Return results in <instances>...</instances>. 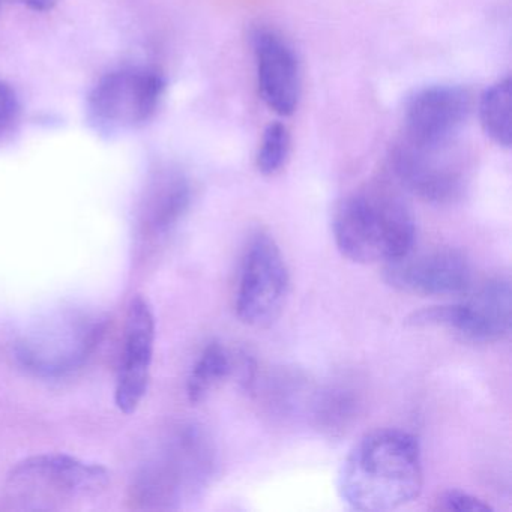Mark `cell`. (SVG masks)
<instances>
[{"instance_id": "obj_1", "label": "cell", "mask_w": 512, "mask_h": 512, "mask_svg": "<svg viewBox=\"0 0 512 512\" xmlns=\"http://www.w3.org/2000/svg\"><path fill=\"white\" fill-rule=\"evenodd\" d=\"M424 485L418 439L398 428L365 434L341 464L337 490L349 508L386 512L403 508Z\"/></svg>"}, {"instance_id": "obj_2", "label": "cell", "mask_w": 512, "mask_h": 512, "mask_svg": "<svg viewBox=\"0 0 512 512\" xmlns=\"http://www.w3.org/2000/svg\"><path fill=\"white\" fill-rule=\"evenodd\" d=\"M332 230L340 253L362 265H388L415 247L412 209L386 188H365L347 196L335 211Z\"/></svg>"}, {"instance_id": "obj_3", "label": "cell", "mask_w": 512, "mask_h": 512, "mask_svg": "<svg viewBox=\"0 0 512 512\" xmlns=\"http://www.w3.org/2000/svg\"><path fill=\"white\" fill-rule=\"evenodd\" d=\"M215 467L211 439L196 425H185L134 478L133 499L143 509L179 508L208 487Z\"/></svg>"}, {"instance_id": "obj_4", "label": "cell", "mask_w": 512, "mask_h": 512, "mask_svg": "<svg viewBox=\"0 0 512 512\" xmlns=\"http://www.w3.org/2000/svg\"><path fill=\"white\" fill-rule=\"evenodd\" d=\"M109 479L100 464L65 454L35 455L13 467L5 494L22 511H58L76 500L100 496Z\"/></svg>"}, {"instance_id": "obj_5", "label": "cell", "mask_w": 512, "mask_h": 512, "mask_svg": "<svg viewBox=\"0 0 512 512\" xmlns=\"http://www.w3.org/2000/svg\"><path fill=\"white\" fill-rule=\"evenodd\" d=\"M166 82L151 68H119L106 74L88 98V121L103 136L137 130L154 119Z\"/></svg>"}, {"instance_id": "obj_6", "label": "cell", "mask_w": 512, "mask_h": 512, "mask_svg": "<svg viewBox=\"0 0 512 512\" xmlns=\"http://www.w3.org/2000/svg\"><path fill=\"white\" fill-rule=\"evenodd\" d=\"M289 290V269L280 247L268 233L257 232L245 248L239 271V319L253 328H268L283 313Z\"/></svg>"}, {"instance_id": "obj_7", "label": "cell", "mask_w": 512, "mask_h": 512, "mask_svg": "<svg viewBox=\"0 0 512 512\" xmlns=\"http://www.w3.org/2000/svg\"><path fill=\"white\" fill-rule=\"evenodd\" d=\"M389 161L404 190L434 205L457 202L469 184V164L455 142L425 145L403 139Z\"/></svg>"}, {"instance_id": "obj_8", "label": "cell", "mask_w": 512, "mask_h": 512, "mask_svg": "<svg viewBox=\"0 0 512 512\" xmlns=\"http://www.w3.org/2000/svg\"><path fill=\"white\" fill-rule=\"evenodd\" d=\"M413 326H443L473 343H496L508 337L512 326L511 281L491 278L470 289L457 304L425 308L407 319Z\"/></svg>"}, {"instance_id": "obj_9", "label": "cell", "mask_w": 512, "mask_h": 512, "mask_svg": "<svg viewBox=\"0 0 512 512\" xmlns=\"http://www.w3.org/2000/svg\"><path fill=\"white\" fill-rule=\"evenodd\" d=\"M103 334L100 320L68 317L20 341L17 358L28 370L41 376H64L85 362Z\"/></svg>"}, {"instance_id": "obj_10", "label": "cell", "mask_w": 512, "mask_h": 512, "mask_svg": "<svg viewBox=\"0 0 512 512\" xmlns=\"http://www.w3.org/2000/svg\"><path fill=\"white\" fill-rule=\"evenodd\" d=\"M385 281L400 292L419 296H461L473 287L469 257L457 248L407 253L385 265Z\"/></svg>"}, {"instance_id": "obj_11", "label": "cell", "mask_w": 512, "mask_h": 512, "mask_svg": "<svg viewBox=\"0 0 512 512\" xmlns=\"http://www.w3.org/2000/svg\"><path fill=\"white\" fill-rule=\"evenodd\" d=\"M472 112V95L461 86L416 91L404 106V139L425 145L455 142Z\"/></svg>"}, {"instance_id": "obj_12", "label": "cell", "mask_w": 512, "mask_h": 512, "mask_svg": "<svg viewBox=\"0 0 512 512\" xmlns=\"http://www.w3.org/2000/svg\"><path fill=\"white\" fill-rule=\"evenodd\" d=\"M155 347V316L148 299L137 295L128 307L124 352L116 380L115 403L131 415L148 394Z\"/></svg>"}, {"instance_id": "obj_13", "label": "cell", "mask_w": 512, "mask_h": 512, "mask_svg": "<svg viewBox=\"0 0 512 512\" xmlns=\"http://www.w3.org/2000/svg\"><path fill=\"white\" fill-rule=\"evenodd\" d=\"M251 44L260 97L277 115H293L302 92L301 65L295 50L278 32L268 28H257L251 35Z\"/></svg>"}, {"instance_id": "obj_14", "label": "cell", "mask_w": 512, "mask_h": 512, "mask_svg": "<svg viewBox=\"0 0 512 512\" xmlns=\"http://www.w3.org/2000/svg\"><path fill=\"white\" fill-rule=\"evenodd\" d=\"M191 203V187L182 173L163 170L149 182L143 200V230L154 238L172 232L187 214Z\"/></svg>"}, {"instance_id": "obj_15", "label": "cell", "mask_w": 512, "mask_h": 512, "mask_svg": "<svg viewBox=\"0 0 512 512\" xmlns=\"http://www.w3.org/2000/svg\"><path fill=\"white\" fill-rule=\"evenodd\" d=\"M511 77L485 89L479 100V122L485 136L500 148L509 149L512 143Z\"/></svg>"}, {"instance_id": "obj_16", "label": "cell", "mask_w": 512, "mask_h": 512, "mask_svg": "<svg viewBox=\"0 0 512 512\" xmlns=\"http://www.w3.org/2000/svg\"><path fill=\"white\" fill-rule=\"evenodd\" d=\"M235 370L232 353L223 344L209 343L191 368L187 380L188 400L193 404L202 403L211 392L223 383Z\"/></svg>"}, {"instance_id": "obj_17", "label": "cell", "mask_w": 512, "mask_h": 512, "mask_svg": "<svg viewBox=\"0 0 512 512\" xmlns=\"http://www.w3.org/2000/svg\"><path fill=\"white\" fill-rule=\"evenodd\" d=\"M290 154V134L286 125L274 122L263 133L262 143L257 152V169L263 175L271 176L280 172Z\"/></svg>"}, {"instance_id": "obj_18", "label": "cell", "mask_w": 512, "mask_h": 512, "mask_svg": "<svg viewBox=\"0 0 512 512\" xmlns=\"http://www.w3.org/2000/svg\"><path fill=\"white\" fill-rule=\"evenodd\" d=\"M20 118V103L16 91L0 79V140L13 131Z\"/></svg>"}, {"instance_id": "obj_19", "label": "cell", "mask_w": 512, "mask_h": 512, "mask_svg": "<svg viewBox=\"0 0 512 512\" xmlns=\"http://www.w3.org/2000/svg\"><path fill=\"white\" fill-rule=\"evenodd\" d=\"M439 502L446 511L493 512V508L487 502L461 490L446 491L440 497Z\"/></svg>"}, {"instance_id": "obj_20", "label": "cell", "mask_w": 512, "mask_h": 512, "mask_svg": "<svg viewBox=\"0 0 512 512\" xmlns=\"http://www.w3.org/2000/svg\"><path fill=\"white\" fill-rule=\"evenodd\" d=\"M20 4L28 7L29 10L38 11V13H44V11H50L59 0H19Z\"/></svg>"}, {"instance_id": "obj_21", "label": "cell", "mask_w": 512, "mask_h": 512, "mask_svg": "<svg viewBox=\"0 0 512 512\" xmlns=\"http://www.w3.org/2000/svg\"><path fill=\"white\" fill-rule=\"evenodd\" d=\"M0 2H2V0H0Z\"/></svg>"}]
</instances>
